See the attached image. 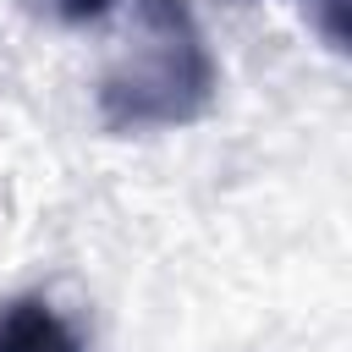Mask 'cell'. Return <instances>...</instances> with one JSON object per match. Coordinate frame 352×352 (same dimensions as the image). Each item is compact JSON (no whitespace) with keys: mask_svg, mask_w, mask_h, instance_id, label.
<instances>
[{"mask_svg":"<svg viewBox=\"0 0 352 352\" xmlns=\"http://www.w3.org/2000/svg\"><path fill=\"white\" fill-rule=\"evenodd\" d=\"M116 44L99 72V121L110 132L187 126L214 104L220 66L187 0H121Z\"/></svg>","mask_w":352,"mask_h":352,"instance_id":"cell-1","label":"cell"},{"mask_svg":"<svg viewBox=\"0 0 352 352\" xmlns=\"http://www.w3.org/2000/svg\"><path fill=\"white\" fill-rule=\"evenodd\" d=\"M0 352H88L50 297H11L0 308Z\"/></svg>","mask_w":352,"mask_h":352,"instance_id":"cell-2","label":"cell"},{"mask_svg":"<svg viewBox=\"0 0 352 352\" xmlns=\"http://www.w3.org/2000/svg\"><path fill=\"white\" fill-rule=\"evenodd\" d=\"M28 6L44 11V16H55V22H66V28H99V22L116 16L121 0H28Z\"/></svg>","mask_w":352,"mask_h":352,"instance_id":"cell-3","label":"cell"},{"mask_svg":"<svg viewBox=\"0 0 352 352\" xmlns=\"http://www.w3.org/2000/svg\"><path fill=\"white\" fill-rule=\"evenodd\" d=\"M308 6H319V11H324V38H330V44H341V16H346V0H308Z\"/></svg>","mask_w":352,"mask_h":352,"instance_id":"cell-4","label":"cell"}]
</instances>
